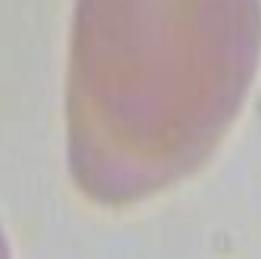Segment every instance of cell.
Segmentation results:
<instances>
[{"label": "cell", "mask_w": 261, "mask_h": 259, "mask_svg": "<svg viewBox=\"0 0 261 259\" xmlns=\"http://www.w3.org/2000/svg\"><path fill=\"white\" fill-rule=\"evenodd\" d=\"M253 0H83L71 28L67 148L85 194L121 204L208 159L251 85Z\"/></svg>", "instance_id": "obj_1"}]
</instances>
